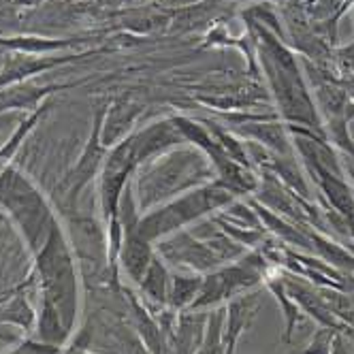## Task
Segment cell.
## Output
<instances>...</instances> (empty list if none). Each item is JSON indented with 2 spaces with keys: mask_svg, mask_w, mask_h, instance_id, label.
Masks as SVG:
<instances>
[{
  "mask_svg": "<svg viewBox=\"0 0 354 354\" xmlns=\"http://www.w3.org/2000/svg\"><path fill=\"white\" fill-rule=\"evenodd\" d=\"M273 263L259 248L248 250L245 254L233 263H226L203 275V284L190 306L192 312H209L214 308L226 306L237 295L254 290L265 282L267 271Z\"/></svg>",
  "mask_w": 354,
  "mask_h": 354,
  "instance_id": "6",
  "label": "cell"
},
{
  "mask_svg": "<svg viewBox=\"0 0 354 354\" xmlns=\"http://www.w3.org/2000/svg\"><path fill=\"white\" fill-rule=\"evenodd\" d=\"M352 11H354V5H352Z\"/></svg>",
  "mask_w": 354,
  "mask_h": 354,
  "instance_id": "28",
  "label": "cell"
},
{
  "mask_svg": "<svg viewBox=\"0 0 354 354\" xmlns=\"http://www.w3.org/2000/svg\"><path fill=\"white\" fill-rule=\"evenodd\" d=\"M133 139V151H135V158L141 165L149 162L158 158L160 154H167V151L186 145L184 137L177 131V126L173 122V118H162L158 122H151L147 126L139 131L131 133Z\"/></svg>",
  "mask_w": 354,
  "mask_h": 354,
  "instance_id": "12",
  "label": "cell"
},
{
  "mask_svg": "<svg viewBox=\"0 0 354 354\" xmlns=\"http://www.w3.org/2000/svg\"><path fill=\"white\" fill-rule=\"evenodd\" d=\"M212 180H216V175L205 154L186 143L141 165L133 175V190L141 214H145L165 201Z\"/></svg>",
  "mask_w": 354,
  "mask_h": 354,
  "instance_id": "2",
  "label": "cell"
},
{
  "mask_svg": "<svg viewBox=\"0 0 354 354\" xmlns=\"http://www.w3.org/2000/svg\"><path fill=\"white\" fill-rule=\"evenodd\" d=\"M263 284H265V288L277 299V303H280L282 314H284V320H286V328H284L282 342L290 344V339H292V335H295V328L303 322L306 314H303L301 308L288 297V292H286V288H284V280H282V269L277 267V265H273V267L267 271Z\"/></svg>",
  "mask_w": 354,
  "mask_h": 354,
  "instance_id": "16",
  "label": "cell"
},
{
  "mask_svg": "<svg viewBox=\"0 0 354 354\" xmlns=\"http://www.w3.org/2000/svg\"><path fill=\"white\" fill-rule=\"evenodd\" d=\"M333 60L339 68L354 73V41L348 45H337L333 49Z\"/></svg>",
  "mask_w": 354,
  "mask_h": 354,
  "instance_id": "21",
  "label": "cell"
},
{
  "mask_svg": "<svg viewBox=\"0 0 354 354\" xmlns=\"http://www.w3.org/2000/svg\"><path fill=\"white\" fill-rule=\"evenodd\" d=\"M335 328L328 326H318V331L312 335L310 344L303 348L299 354H331V346H333V337H335Z\"/></svg>",
  "mask_w": 354,
  "mask_h": 354,
  "instance_id": "19",
  "label": "cell"
},
{
  "mask_svg": "<svg viewBox=\"0 0 354 354\" xmlns=\"http://www.w3.org/2000/svg\"><path fill=\"white\" fill-rule=\"evenodd\" d=\"M109 105H100L94 113L92 120V131L88 137V143L82 151V156L66 175L64 180L56 186V205L60 207L62 216H73L77 214V201L80 194L90 186V182L100 173V167L105 162V156L109 147L100 139V133H103V122H105V113H107Z\"/></svg>",
  "mask_w": 354,
  "mask_h": 354,
  "instance_id": "7",
  "label": "cell"
},
{
  "mask_svg": "<svg viewBox=\"0 0 354 354\" xmlns=\"http://www.w3.org/2000/svg\"><path fill=\"white\" fill-rule=\"evenodd\" d=\"M169 284H171V271L169 265L156 254L149 263L143 280L139 282V299L151 312H160L169 308Z\"/></svg>",
  "mask_w": 354,
  "mask_h": 354,
  "instance_id": "15",
  "label": "cell"
},
{
  "mask_svg": "<svg viewBox=\"0 0 354 354\" xmlns=\"http://www.w3.org/2000/svg\"><path fill=\"white\" fill-rule=\"evenodd\" d=\"M64 348L60 346H52V344H43L35 337L24 339L19 346H15L13 350H9L7 354H62Z\"/></svg>",
  "mask_w": 354,
  "mask_h": 354,
  "instance_id": "20",
  "label": "cell"
},
{
  "mask_svg": "<svg viewBox=\"0 0 354 354\" xmlns=\"http://www.w3.org/2000/svg\"><path fill=\"white\" fill-rule=\"evenodd\" d=\"M75 84H45L39 86L35 82H21L9 88L0 90V113H9V111H24V113H32L39 109L45 98L54 92H60L64 88H71Z\"/></svg>",
  "mask_w": 354,
  "mask_h": 354,
  "instance_id": "13",
  "label": "cell"
},
{
  "mask_svg": "<svg viewBox=\"0 0 354 354\" xmlns=\"http://www.w3.org/2000/svg\"><path fill=\"white\" fill-rule=\"evenodd\" d=\"M141 113V105L135 103L133 98H118L107 107L105 122H103V133L100 139L107 147H113L120 143L124 137H129L133 133V126Z\"/></svg>",
  "mask_w": 354,
  "mask_h": 354,
  "instance_id": "14",
  "label": "cell"
},
{
  "mask_svg": "<svg viewBox=\"0 0 354 354\" xmlns=\"http://www.w3.org/2000/svg\"><path fill=\"white\" fill-rule=\"evenodd\" d=\"M100 52H103V49H94V52H84V54H66V56H58V54L32 56V54H21V52H7V58L3 66H0V90L21 84V82H28L35 75L49 73L62 64L82 60L86 56H94Z\"/></svg>",
  "mask_w": 354,
  "mask_h": 354,
  "instance_id": "10",
  "label": "cell"
},
{
  "mask_svg": "<svg viewBox=\"0 0 354 354\" xmlns=\"http://www.w3.org/2000/svg\"><path fill=\"white\" fill-rule=\"evenodd\" d=\"M45 3H49V0H13V5L21 9H37Z\"/></svg>",
  "mask_w": 354,
  "mask_h": 354,
  "instance_id": "25",
  "label": "cell"
},
{
  "mask_svg": "<svg viewBox=\"0 0 354 354\" xmlns=\"http://www.w3.org/2000/svg\"><path fill=\"white\" fill-rule=\"evenodd\" d=\"M68 226V243L77 261V267H82L86 277H100L105 271H109V245H107V229L100 226L98 220L84 214L66 216ZM113 280V277H111ZM115 284V282H113Z\"/></svg>",
  "mask_w": 354,
  "mask_h": 354,
  "instance_id": "8",
  "label": "cell"
},
{
  "mask_svg": "<svg viewBox=\"0 0 354 354\" xmlns=\"http://www.w3.org/2000/svg\"><path fill=\"white\" fill-rule=\"evenodd\" d=\"M154 248H156V254L167 265H175V267L186 269L190 273L205 275L224 265L218 259L216 252L203 239H198L190 229H184L180 233H173V235L156 241Z\"/></svg>",
  "mask_w": 354,
  "mask_h": 354,
  "instance_id": "9",
  "label": "cell"
},
{
  "mask_svg": "<svg viewBox=\"0 0 354 354\" xmlns=\"http://www.w3.org/2000/svg\"><path fill=\"white\" fill-rule=\"evenodd\" d=\"M5 58H7V49H3V47H0V66H3Z\"/></svg>",
  "mask_w": 354,
  "mask_h": 354,
  "instance_id": "26",
  "label": "cell"
},
{
  "mask_svg": "<svg viewBox=\"0 0 354 354\" xmlns=\"http://www.w3.org/2000/svg\"><path fill=\"white\" fill-rule=\"evenodd\" d=\"M344 88H346V120L354 122V73L344 71Z\"/></svg>",
  "mask_w": 354,
  "mask_h": 354,
  "instance_id": "23",
  "label": "cell"
},
{
  "mask_svg": "<svg viewBox=\"0 0 354 354\" xmlns=\"http://www.w3.org/2000/svg\"><path fill=\"white\" fill-rule=\"evenodd\" d=\"M84 41L80 39H43V37H0V47L7 52H21L32 56H52L62 49H71Z\"/></svg>",
  "mask_w": 354,
  "mask_h": 354,
  "instance_id": "17",
  "label": "cell"
},
{
  "mask_svg": "<svg viewBox=\"0 0 354 354\" xmlns=\"http://www.w3.org/2000/svg\"><path fill=\"white\" fill-rule=\"evenodd\" d=\"M21 120L17 118V111H9V113H0V135H3L9 126L13 124H19Z\"/></svg>",
  "mask_w": 354,
  "mask_h": 354,
  "instance_id": "24",
  "label": "cell"
},
{
  "mask_svg": "<svg viewBox=\"0 0 354 354\" xmlns=\"http://www.w3.org/2000/svg\"><path fill=\"white\" fill-rule=\"evenodd\" d=\"M35 269L39 275V308L54 312L73 335L80 316V275L77 261L60 222L54 224L47 241L35 254Z\"/></svg>",
  "mask_w": 354,
  "mask_h": 354,
  "instance_id": "3",
  "label": "cell"
},
{
  "mask_svg": "<svg viewBox=\"0 0 354 354\" xmlns=\"http://www.w3.org/2000/svg\"><path fill=\"white\" fill-rule=\"evenodd\" d=\"M235 3H245V0H235ZM277 3H284V0H277Z\"/></svg>",
  "mask_w": 354,
  "mask_h": 354,
  "instance_id": "27",
  "label": "cell"
},
{
  "mask_svg": "<svg viewBox=\"0 0 354 354\" xmlns=\"http://www.w3.org/2000/svg\"><path fill=\"white\" fill-rule=\"evenodd\" d=\"M201 284H203V273H171L169 284V310L186 312L194 303Z\"/></svg>",
  "mask_w": 354,
  "mask_h": 354,
  "instance_id": "18",
  "label": "cell"
},
{
  "mask_svg": "<svg viewBox=\"0 0 354 354\" xmlns=\"http://www.w3.org/2000/svg\"><path fill=\"white\" fill-rule=\"evenodd\" d=\"M331 354H354V335L348 331H337L333 337Z\"/></svg>",
  "mask_w": 354,
  "mask_h": 354,
  "instance_id": "22",
  "label": "cell"
},
{
  "mask_svg": "<svg viewBox=\"0 0 354 354\" xmlns=\"http://www.w3.org/2000/svg\"><path fill=\"white\" fill-rule=\"evenodd\" d=\"M0 205L9 212L24 241H26L32 254H37L47 241L58 218L47 196L13 162L0 173Z\"/></svg>",
  "mask_w": 354,
  "mask_h": 354,
  "instance_id": "5",
  "label": "cell"
},
{
  "mask_svg": "<svg viewBox=\"0 0 354 354\" xmlns=\"http://www.w3.org/2000/svg\"><path fill=\"white\" fill-rule=\"evenodd\" d=\"M263 308V290H248L237 295L224 306V326H222V344L224 354H237L241 337L250 331L252 322L257 320Z\"/></svg>",
  "mask_w": 354,
  "mask_h": 354,
  "instance_id": "11",
  "label": "cell"
},
{
  "mask_svg": "<svg viewBox=\"0 0 354 354\" xmlns=\"http://www.w3.org/2000/svg\"><path fill=\"white\" fill-rule=\"evenodd\" d=\"M235 198L237 196L231 194L220 182L212 180L147 209L145 214H141L137 229L147 241L156 243L173 233L188 229L190 224H196L198 220L218 214L226 205H231Z\"/></svg>",
  "mask_w": 354,
  "mask_h": 354,
  "instance_id": "4",
  "label": "cell"
},
{
  "mask_svg": "<svg viewBox=\"0 0 354 354\" xmlns=\"http://www.w3.org/2000/svg\"><path fill=\"white\" fill-rule=\"evenodd\" d=\"M243 19L248 24L245 30H250L254 37L259 66L267 82L269 96L277 107L275 113L284 124L303 126V129L326 137L322 118L316 109L312 90L306 82L297 54L286 45L284 39L263 26L261 21L248 15H243Z\"/></svg>",
  "mask_w": 354,
  "mask_h": 354,
  "instance_id": "1",
  "label": "cell"
}]
</instances>
